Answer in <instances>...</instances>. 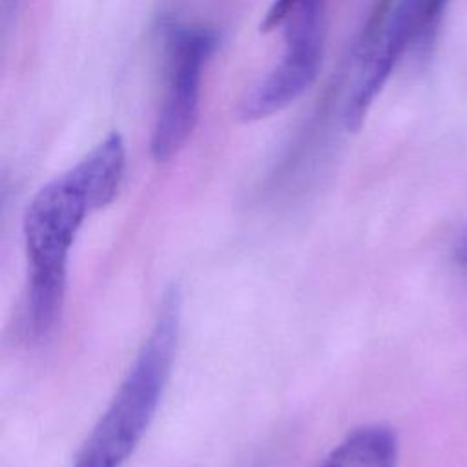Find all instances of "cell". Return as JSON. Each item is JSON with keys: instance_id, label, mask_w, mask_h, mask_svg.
I'll list each match as a JSON object with an SVG mask.
<instances>
[{"instance_id": "1", "label": "cell", "mask_w": 467, "mask_h": 467, "mask_svg": "<svg viewBox=\"0 0 467 467\" xmlns=\"http://www.w3.org/2000/svg\"><path fill=\"white\" fill-rule=\"evenodd\" d=\"M124 170V139L111 131L77 164L44 184L27 204L22 232L27 255L26 327L31 337H46L57 327L75 237L91 212L117 197Z\"/></svg>"}, {"instance_id": "2", "label": "cell", "mask_w": 467, "mask_h": 467, "mask_svg": "<svg viewBox=\"0 0 467 467\" xmlns=\"http://www.w3.org/2000/svg\"><path fill=\"white\" fill-rule=\"evenodd\" d=\"M181 332V292H164L155 323L131 368L71 467H120L137 449L170 379Z\"/></svg>"}, {"instance_id": "3", "label": "cell", "mask_w": 467, "mask_h": 467, "mask_svg": "<svg viewBox=\"0 0 467 467\" xmlns=\"http://www.w3.org/2000/svg\"><path fill=\"white\" fill-rule=\"evenodd\" d=\"M164 40L168 84L150 137V151L157 162L175 157L192 137L199 122L202 75L217 47L213 29L179 22L164 26Z\"/></svg>"}, {"instance_id": "4", "label": "cell", "mask_w": 467, "mask_h": 467, "mask_svg": "<svg viewBox=\"0 0 467 467\" xmlns=\"http://www.w3.org/2000/svg\"><path fill=\"white\" fill-rule=\"evenodd\" d=\"M285 51L237 106V119L254 122L294 104L317 78L325 49L327 0H299L285 20Z\"/></svg>"}, {"instance_id": "5", "label": "cell", "mask_w": 467, "mask_h": 467, "mask_svg": "<svg viewBox=\"0 0 467 467\" xmlns=\"http://www.w3.org/2000/svg\"><path fill=\"white\" fill-rule=\"evenodd\" d=\"M423 0H396L392 11L376 40L361 57L358 77L345 106V126L348 131L361 128L374 99L383 89L392 69L410 49Z\"/></svg>"}, {"instance_id": "6", "label": "cell", "mask_w": 467, "mask_h": 467, "mask_svg": "<svg viewBox=\"0 0 467 467\" xmlns=\"http://www.w3.org/2000/svg\"><path fill=\"white\" fill-rule=\"evenodd\" d=\"M398 438L387 425L350 432L317 467H396Z\"/></svg>"}, {"instance_id": "7", "label": "cell", "mask_w": 467, "mask_h": 467, "mask_svg": "<svg viewBox=\"0 0 467 467\" xmlns=\"http://www.w3.org/2000/svg\"><path fill=\"white\" fill-rule=\"evenodd\" d=\"M447 4H449V0H423L421 2L418 26H416V33H414L410 49L423 51L429 47V44L434 40L436 29L441 22Z\"/></svg>"}, {"instance_id": "8", "label": "cell", "mask_w": 467, "mask_h": 467, "mask_svg": "<svg viewBox=\"0 0 467 467\" xmlns=\"http://www.w3.org/2000/svg\"><path fill=\"white\" fill-rule=\"evenodd\" d=\"M299 0H272L266 13L263 15V20L259 24L261 33H270L277 27H281L288 16V13L294 9V5Z\"/></svg>"}, {"instance_id": "9", "label": "cell", "mask_w": 467, "mask_h": 467, "mask_svg": "<svg viewBox=\"0 0 467 467\" xmlns=\"http://www.w3.org/2000/svg\"><path fill=\"white\" fill-rule=\"evenodd\" d=\"M454 255L456 261L463 266H467V228L462 232V235L456 241V248H454Z\"/></svg>"}]
</instances>
